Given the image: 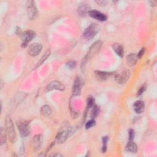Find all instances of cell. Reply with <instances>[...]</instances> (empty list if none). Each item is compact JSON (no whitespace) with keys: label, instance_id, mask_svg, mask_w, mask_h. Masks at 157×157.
<instances>
[{"label":"cell","instance_id":"1f68e13d","mask_svg":"<svg viewBox=\"0 0 157 157\" xmlns=\"http://www.w3.org/2000/svg\"><path fill=\"white\" fill-rule=\"evenodd\" d=\"M150 5H151V6H155L156 4L157 1H150Z\"/></svg>","mask_w":157,"mask_h":157},{"label":"cell","instance_id":"5b68a950","mask_svg":"<svg viewBox=\"0 0 157 157\" xmlns=\"http://www.w3.org/2000/svg\"><path fill=\"white\" fill-rule=\"evenodd\" d=\"M18 129L21 137H25L30 133V128L28 121L25 120H20L17 123Z\"/></svg>","mask_w":157,"mask_h":157},{"label":"cell","instance_id":"8fae6325","mask_svg":"<svg viewBox=\"0 0 157 157\" xmlns=\"http://www.w3.org/2000/svg\"><path fill=\"white\" fill-rule=\"evenodd\" d=\"M88 14L91 17L95 18L100 21H104L107 20V16L105 14L96 10H90Z\"/></svg>","mask_w":157,"mask_h":157},{"label":"cell","instance_id":"484cf974","mask_svg":"<svg viewBox=\"0 0 157 157\" xmlns=\"http://www.w3.org/2000/svg\"><path fill=\"white\" fill-rule=\"evenodd\" d=\"M94 100L93 98H91V97L88 98V99H87V107L88 108H90V107H93L94 105Z\"/></svg>","mask_w":157,"mask_h":157},{"label":"cell","instance_id":"9a60e30c","mask_svg":"<svg viewBox=\"0 0 157 157\" xmlns=\"http://www.w3.org/2000/svg\"><path fill=\"white\" fill-rule=\"evenodd\" d=\"M90 10H88V6L86 4H80L78 8H77V12L79 16L80 17H85L86 15V13L89 12Z\"/></svg>","mask_w":157,"mask_h":157},{"label":"cell","instance_id":"e0dca14e","mask_svg":"<svg viewBox=\"0 0 157 157\" xmlns=\"http://www.w3.org/2000/svg\"><path fill=\"white\" fill-rule=\"evenodd\" d=\"M125 150L131 153H136L138 150V147L132 140H129L125 147Z\"/></svg>","mask_w":157,"mask_h":157},{"label":"cell","instance_id":"d4e9b609","mask_svg":"<svg viewBox=\"0 0 157 157\" xmlns=\"http://www.w3.org/2000/svg\"><path fill=\"white\" fill-rule=\"evenodd\" d=\"M95 124H96V123H95L94 120V119H91V120H90V121H88L86 123V124H85V128H86V129H90V128H91V127L94 126L95 125Z\"/></svg>","mask_w":157,"mask_h":157},{"label":"cell","instance_id":"7c38bea8","mask_svg":"<svg viewBox=\"0 0 157 157\" xmlns=\"http://www.w3.org/2000/svg\"><path fill=\"white\" fill-rule=\"evenodd\" d=\"M42 136L40 134H37L34 136L32 139L31 144L32 147L34 151H37L40 149L42 142Z\"/></svg>","mask_w":157,"mask_h":157},{"label":"cell","instance_id":"30bf717a","mask_svg":"<svg viewBox=\"0 0 157 157\" xmlns=\"http://www.w3.org/2000/svg\"><path fill=\"white\" fill-rule=\"evenodd\" d=\"M69 137L68 136V128L67 127L63 128L58 133L56 136V140L58 143L62 144L66 141L67 138Z\"/></svg>","mask_w":157,"mask_h":157},{"label":"cell","instance_id":"cb8c5ba5","mask_svg":"<svg viewBox=\"0 0 157 157\" xmlns=\"http://www.w3.org/2000/svg\"><path fill=\"white\" fill-rule=\"evenodd\" d=\"M109 140V137L107 136H104L102 139V152L105 153L107 150V141Z\"/></svg>","mask_w":157,"mask_h":157},{"label":"cell","instance_id":"44dd1931","mask_svg":"<svg viewBox=\"0 0 157 157\" xmlns=\"http://www.w3.org/2000/svg\"><path fill=\"white\" fill-rule=\"evenodd\" d=\"M50 55V50L49 49H48L45 51V53L42 55V56L40 58L39 61L37 62V63L36 66V67H37L40 66V65H42L44 63V61L49 57Z\"/></svg>","mask_w":157,"mask_h":157},{"label":"cell","instance_id":"83f0119b","mask_svg":"<svg viewBox=\"0 0 157 157\" xmlns=\"http://www.w3.org/2000/svg\"><path fill=\"white\" fill-rule=\"evenodd\" d=\"M67 66L71 68V69H73L76 66V63L75 61H69V62L67 63Z\"/></svg>","mask_w":157,"mask_h":157},{"label":"cell","instance_id":"6da1fadb","mask_svg":"<svg viewBox=\"0 0 157 157\" xmlns=\"http://www.w3.org/2000/svg\"><path fill=\"white\" fill-rule=\"evenodd\" d=\"M6 132L9 137V140L12 143H14L17 140V135L14 129V126L12 118L7 116L6 118Z\"/></svg>","mask_w":157,"mask_h":157},{"label":"cell","instance_id":"3957f363","mask_svg":"<svg viewBox=\"0 0 157 157\" xmlns=\"http://www.w3.org/2000/svg\"><path fill=\"white\" fill-rule=\"evenodd\" d=\"M102 42L101 40H97L90 47L86 56L84 58L83 63H85L90 58H92L94 55H96L99 51L102 46Z\"/></svg>","mask_w":157,"mask_h":157},{"label":"cell","instance_id":"4dcf8cb0","mask_svg":"<svg viewBox=\"0 0 157 157\" xmlns=\"http://www.w3.org/2000/svg\"><path fill=\"white\" fill-rule=\"evenodd\" d=\"M96 2L100 5V6H105L106 5V4L107 3V1H102V0H99V1H96Z\"/></svg>","mask_w":157,"mask_h":157},{"label":"cell","instance_id":"7402d4cb","mask_svg":"<svg viewBox=\"0 0 157 157\" xmlns=\"http://www.w3.org/2000/svg\"><path fill=\"white\" fill-rule=\"evenodd\" d=\"M6 140V132L3 127L1 128L0 129V141L1 145L4 144Z\"/></svg>","mask_w":157,"mask_h":157},{"label":"cell","instance_id":"f1b7e54d","mask_svg":"<svg viewBox=\"0 0 157 157\" xmlns=\"http://www.w3.org/2000/svg\"><path fill=\"white\" fill-rule=\"evenodd\" d=\"M145 89H146V86H145V85H142V86H141L139 88V90H138V91H137V95L138 96H140V95H141V94L144 93V91L145 90Z\"/></svg>","mask_w":157,"mask_h":157},{"label":"cell","instance_id":"277c9868","mask_svg":"<svg viewBox=\"0 0 157 157\" xmlns=\"http://www.w3.org/2000/svg\"><path fill=\"white\" fill-rule=\"evenodd\" d=\"M27 13L28 18L31 20H35L38 16V11L34 1H28L27 2Z\"/></svg>","mask_w":157,"mask_h":157},{"label":"cell","instance_id":"d6a6232c","mask_svg":"<svg viewBox=\"0 0 157 157\" xmlns=\"http://www.w3.org/2000/svg\"><path fill=\"white\" fill-rule=\"evenodd\" d=\"M51 156H63V155L59 153H55V154H53Z\"/></svg>","mask_w":157,"mask_h":157},{"label":"cell","instance_id":"603a6c76","mask_svg":"<svg viewBox=\"0 0 157 157\" xmlns=\"http://www.w3.org/2000/svg\"><path fill=\"white\" fill-rule=\"evenodd\" d=\"M99 107L96 105H93V109L91 112V117L93 119L95 118L96 117H98V115H99Z\"/></svg>","mask_w":157,"mask_h":157},{"label":"cell","instance_id":"5bb4252c","mask_svg":"<svg viewBox=\"0 0 157 157\" xmlns=\"http://www.w3.org/2000/svg\"><path fill=\"white\" fill-rule=\"evenodd\" d=\"M110 75H111L110 73L107 72H103V71H95L96 78L98 80H101V81H104L107 80Z\"/></svg>","mask_w":157,"mask_h":157},{"label":"cell","instance_id":"4316f807","mask_svg":"<svg viewBox=\"0 0 157 157\" xmlns=\"http://www.w3.org/2000/svg\"><path fill=\"white\" fill-rule=\"evenodd\" d=\"M134 135V131L132 129H130L129 130V140H133Z\"/></svg>","mask_w":157,"mask_h":157},{"label":"cell","instance_id":"52a82bcc","mask_svg":"<svg viewBox=\"0 0 157 157\" xmlns=\"http://www.w3.org/2000/svg\"><path fill=\"white\" fill-rule=\"evenodd\" d=\"M36 37V33L33 30H27L23 32L21 35L22 40V46L26 47L28 42L32 40Z\"/></svg>","mask_w":157,"mask_h":157},{"label":"cell","instance_id":"8992f818","mask_svg":"<svg viewBox=\"0 0 157 157\" xmlns=\"http://www.w3.org/2000/svg\"><path fill=\"white\" fill-rule=\"evenodd\" d=\"M130 75V71L128 69H124L121 73L117 74L115 75V80L119 84H124L128 80Z\"/></svg>","mask_w":157,"mask_h":157},{"label":"cell","instance_id":"f546056e","mask_svg":"<svg viewBox=\"0 0 157 157\" xmlns=\"http://www.w3.org/2000/svg\"><path fill=\"white\" fill-rule=\"evenodd\" d=\"M144 52H145V48H141V50L139 51V52L137 54V58H140L143 56Z\"/></svg>","mask_w":157,"mask_h":157},{"label":"cell","instance_id":"ffe728a7","mask_svg":"<svg viewBox=\"0 0 157 157\" xmlns=\"http://www.w3.org/2000/svg\"><path fill=\"white\" fill-rule=\"evenodd\" d=\"M52 109L51 107L48 105H45L41 107L40 113L44 117H49L52 114Z\"/></svg>","mask_w":157,"mask_h":157},{"label":"cell","instance_id":"2e32d148","mask_svg":"<svg viewBox=\"0 0 157 157\" xmlns=\"http://www.w3.org/2000/svg\"><path fill=\"white\" fill-rule=\"evenodd\" d=\"M137 55L135 53H130L126 56V63L129 66H134L137 61Z\"/></svg>","mask_w":157,"mask_h":157},{"label":"cell","instance_id":"ac0fdd59","mask_svg":"<svg viewBox=\"0 0 157 157\" xmlns=\"http://www.w3.org/2000/svg\"><path fill=\"white\" fill-rule=\"evenodd\" d=\"M144 103L142 101H137L134 104V110L137 113H142L144 110Z\"/></svg>","mask_w":157,"mask_h":157},{"label":"cell","instance_id":"ba28073f","mask_svg":"<svg viewBox=\"0 0 157 157\" xmlns=\"http://www.w3.org/2000/svg\"><path fill=\"white\" fill-rule=\"evenodd\" d=\"M65 88V86L62 83H61L59 81L54 80L51 82L46 87L45 91H50L53 90H59V91H63Z\"/></svg>","mask_w":157,"mask_h":157},{"label":"cell","instance_id":"9c48e42d","mask_svg":"<svg viewBox=\"0 0 157 157\" xmlns=\"http://www.w3.org/2000/svg\"><path fill=\"white\" fill-rule=\"evenodd\" d=\"M42 48V46L40 44L34 43L29 47L28 52L30 56H36L41 52Z\"/></svg>","mask_w":157,"mask_h":157},{"label":"cell","instance_id":"4fadbf2b","mask_svg":"<svg viewBox=\"0 0 157 157\" xmlns=\"http://www.w3.org/2000/svg\"><path fill=\"white\" fill-rule=\"evenodd\" d=\"M81 88H82V82L80 78L78 77H77L74 82V85L72 86V93L75 96L79 95L81 93Z\"/></svg>","mask_w":157,"mask_h":157},{"label":"cell","instance_id":"d6986e66","mask_svg":"<svg viewBox=\"0 0 157 157\" xmlns=\"http://www.w3.org/2000/svg\"><path fill=\"white\" fill-rule=\"evenodd\" d=\"M112 48L115 51V52L117 53V55H118L120 57H122L123 56V54H124L123 47L120 44L118 43L113 44V45H112Z\"/></svg>","mask_w":157,"mask_h":157},{"label":"cell","instance_id":"7a4b0ae2","mask_svg":"<svg viewBox=\"0 0 157 157\" xmlns=\"http://www.w3.org/2000/svg\"><path fill=\"white\" fill-rule=\"evenodd\" d=\"M100 31V26L96 23H91L83 32V36L85 39L90 40L93 39Z\"/></svg>","mask_w":157,"mask_h":157}]
</instances>
